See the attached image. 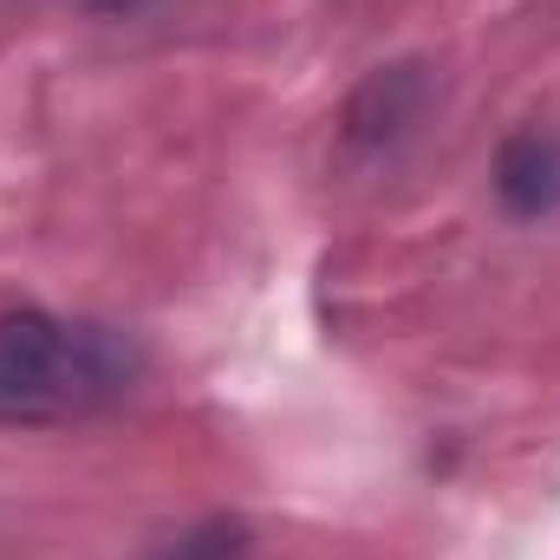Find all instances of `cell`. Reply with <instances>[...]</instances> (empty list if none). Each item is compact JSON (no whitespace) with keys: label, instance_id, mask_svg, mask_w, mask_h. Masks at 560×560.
<instances>
[{"label":"cell","instance_id":"obj_1","mask_svg":"<svg viewBox=\"0 0 560 560\" xmlns=\"http://www.w3.org/2000/svg\"><path fill=\"white\" fill-rule=\"evenodd\" d=\"M143 352L98 319L0 313V423H72L138 385Z\"/></svg>","mask_w":560,"mask_h":560},{"label":"cell","instance_id":"obj_2","mask_svg":"<svg viewBox=\"0 0 560 560\" xmlns=\"http://www.w3.org/2000/svg\"><path fill=\"white\" fill-rule=\"evenodd\" d=\"M495 189L515 215H548L560 209V143L541 131H522V138L502 143V163H495Z\"/></svg>","mask_w":560,"mask_h":560}]
</instances>
